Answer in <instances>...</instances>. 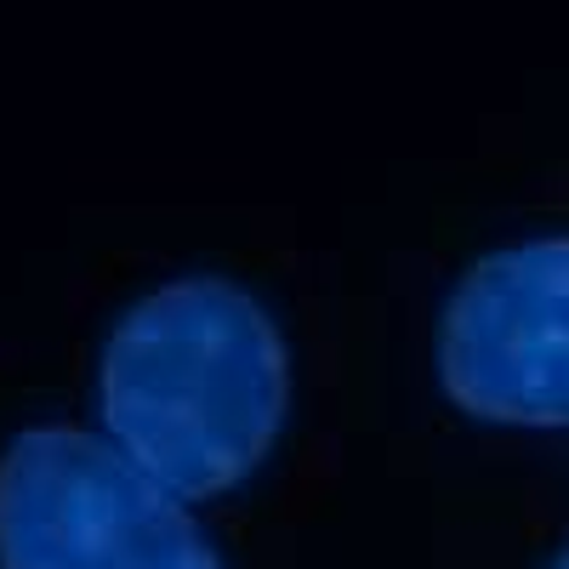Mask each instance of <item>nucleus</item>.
<instances>
[{"label":"nucleus","mask_w":569,"mask_h":569,"mask_svg":"<svg viewBox=\"0 0 569 569\" xmlns=\"http://www.w3.org/2000/svg\"><path fill=\"white\" fill-rule=\"evenodd\" d=\"M98 410L149 479L217 501L268 461L291 410V353L273 313L222 273L137 297L103 342Z\"/></svg>","instance_id":"nucleus-1"},{"label":"nucleus","mask_w":569,"mask_h":569,"mask_svg":"<svg viewBox=\"0 0 569 569\" xmlns=\"http://www.w3.org/2000/svg\"><path fill=\"white\" fill-rule=\"evenodd\" d=\"M0 569H222L182 496L69 421L0 450Z\"/></svg>","instance_id":"nucleus-2"},{"label":"nucleus","mask_w":569,"mask_h":569,"mask_svg":"<svg viewBox=\"0 0 569 569\" xmlns=\"http://www.w3.org/2000/svg\"><path fill=\"white\" fill-rule=\"evenodd\" d=\"M439 388L472 421L569 433V233L490 251L456 279Z\"/></svg>","instance_id":"nucleus-3"},{"label":"nucleus","mask_w":569,"mask_h":569,"mask_svg":"<svg viewBox=\"0 0 569 569\" xmlns=\"http://www.w3.org/2000/svg\"><path fill=\"white\" fill-rule=\"evenodd\" d=\"M552 569H569V547H563V552H558V563H552Z\"/></svg>","instance_id":"nucleus-4"}]
</instances>
